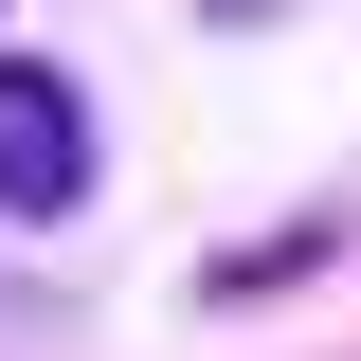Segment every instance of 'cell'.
Returning <instances> with one entry per match:
<instances>
[{
	"instance_id": "6da1fadb",
	"label": "cell",
	"mask_w": 361,
	"mask_h": 361,
	"mask_svg": "<svg viewBox=\"0 0 361 361\" xmlns=\"http://www.w3.org/2000/svg\"><path fill=\"white\" fill-rule=\"evenodd\" d=\"M90 199V90L54 54H0V217H73Z\"/></svg>"
},
{
	"instance_id": "7a4b0ae2",
	"label": "cell",
	"mask_w": 361,
	"mask_h": 361,
	"mask_svg": "<svg viewBox=\"0 0 361 361\" xmlns=\"http://www.w3.org/2000/svg\"><path fill=\"white\" fill-rule=\"evenodd\" d=\"M235 18H253V0H235Z\"/></svg>"
}]
</instances>
